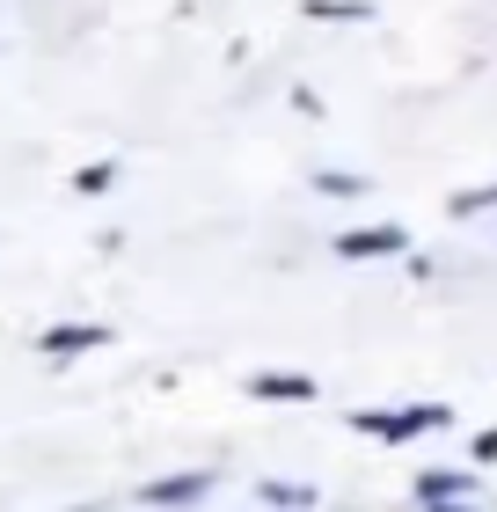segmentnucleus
Here are the masks:
<instances>
[{
	"mask_svg": "<svg viewBox=\"0 0 497 512\" xmlns=\"http://www.w3.org/2000/svg\"><path fill=\"white\" fill-rule=\"evenodd\" d=\"M454 410L446 403H402V410H351V432L359 439H381V447H410L424 432H446Z\"/></svg>",
	"mask_w": 497,
	"mask_h": 512,
	"instance_id": "1",
	"label": "nucleus"
},
{
	"mask_svg": "<svg viewBox=\"0 0 497 512\" xmlns=\"http://www.w3.org/2000/svg\"><path fill=\"white\" fill-rule=\"evenodd\" d=\"M329 249H337L344 264H388V256H410V227H395V220H359V227H344Z\"/></svg>",
	"mask_w": 497,
	"mask_h": 512,
	"instance_id": "2",
	"label": "nucleus"
},
{
	"mask_svg": "<svg viewBox=\"0 0 497 512\" xmlns=\"http://www.w3.org/2000/svg\"><path fill=\"white\" fill-rule=\"evenodd\" d=\"M212 469H176V476H154V483H139L132 491V505H147V512H191V505H205L212 498Z\"/></svg>",
	"mask_w": 497,
	"mask_h": 512,
	"instance_id": "3",
	"label": "nucleus"
},
{
	"mask_svg": "<svg viewBox=\"0 0 497 512\" xmlns=\"http://www.w3.org/2000/svg\"><path fill=\"white\" fill-rule=\"evenodd\" d=\"M117 330L110 322H52V330H37V359H52V366H74L88 352H103Z\"/></svg>",
	"mask_w": 497,
	"mask_h": 512,
	"instance_id": "4",
	"label": "nucleus"
},
{
	"mask_svg": "<svg viewBox=\"0 0 497 512\" xmlns=\"http://www.w3.org/2000/svg\"><path fill=\"white\" fill-rule=\"evenodd\" d=\"M242 395H249V403H315L322 381L315 374H286V366H264V374L242 381Z\"/></svg>",
	"mask_w": 497,
	"mask_h": 512,
	"instance_id": "5",
	"label": "nucleus"
},
{
	"mask_svg": "<svg viewBox=\"0 0 497 512\" xmlns=\"http://www.w3.org/2000/svg\"><path fill=\"white\" fill-rule=\"evenodd\" d=\"M468 491H476V469H417V483H410L417 505H461Z\"/></svg>",
	"mask_w": 497,
	"mask_h": 512,
	"instance_id": "6",
	"label": "nucleus"
},
{
	"mask_svg": "<svg viewBox=\"0 0 497 512\" xmlns=\"http://www.w3.org/2000/svg\"><path fill=\"white\" fill-rule=\"evenodd\" d=\"M256 505H264V512H315L322 498H315V483H286V476H264V483H256Z\"/></svg>",
	"mask_w": 497,
	"mask_h": 512,
	"instance_id": "7",
	"label": "nucleus"
},
{
	"mask_svg": "<svg viewBox=\"0 0 497 512\" xmlns=\"http://www.w3.org/2000/svg\"><path fill=\"white\" fill-rule=\"evenodd\" d=\"M300 15L307 22H373L381 8L373 0H300Z\"/></svg>",
	"mask_w": 497,
	"mask_h": 512,
	"instance_id": "8",
	"label": "nucleus"
},
{
	"mask_svg": "<svg viewBox=\"0 0 497 512\" xmlns=\"http://www.w3.org/2000/svg\"><path fill=\"white\" fill-rule=\"evenodd\" d=\"M322 198H373V176H359V169H315L307 176Z\"/></svg>",
	"mask_w": 497,
	"mask_h": 512,
	"instance_id": "9",
	"label": "nucleus"
},
{
	"mask_svg": "<svg viewBox=\"0 0 497 512\" xmlns=\"http://www.w3.org/2000/svg\"><path fill=\"white\" fill-rule=\"evenodd\" d=\"M446 213H454V220L497 213V176H490V183H468V191H454V198H446Z\"/></svg>",
	"mask_w": 497,
	"mask_h": 512,
	"instance_id": "10",
	"label": "nucleus"
},
{
	"mask_svg": "<svg viewBox=\"0 0 497 512\" xmlns=\"http://www.w3.org/2000/svg\"><path fill=\"white\" fill-rule=\"evenodd\" d=\"M110 183H117V161H81L74 169V198H103Z\"/></svg>",
	"mask_w": 497,
	"mask_h": 512,
	"instance_id": "11",
	"label": "nucleus"
},
{
	"mask_svg": "<svg viewBox=\"0 0 497 512\" xmlns=\"http://www.w3.org/2000/svg\"><path fill=\"white\" fill-rule=\"evenodd\" d=\"M468 461H476V469H490V461H497V425H490V432H476V439H468Z\"/></svg>",
	"mask_w": 497,
	"mask_h": 512,
	"instance_id": "12",
	"label": "nucleus"
},
{
	"mask_svg": "<svg viewBox=\"0 0 497 512\" xmlns=\"http://www.w3.org/2000/svg\"><path fill=\"white\" fill-rule=\"evenodd\" d=\"M424 512H476V505H424Z\"/></svg>",
	"mask_w": 497,
	"mask_h": 512,
	"instance_id": "13",
	"label": "nucleus"
},
{
	"mask_svg": "<svg viewBox=\"0 0 497 512\" xmlns=\"http://www.w3.org/2000/svg\"><path fill=\"white\" fill-rule=\"evenodd\" d=\"M74 512H103V505H74Z\"/></svg>",
	"mask_w": 497,
	"mask_h": 512,
	"instance_id": "14",
	"label": "nucleus"
}]
</instances>
